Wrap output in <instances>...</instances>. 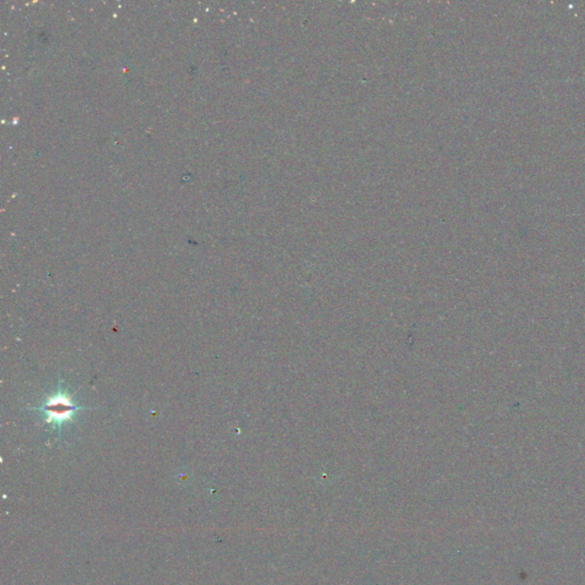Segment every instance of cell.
Wrapping results in <instances>:
<instances>
[{
  "label": "cell",
  "instance_id": "6da1fadb",
  "mask_svg": "<svg viewBox=\"0 0 585 585\" xmlns=\"http://www.w3.org/2000/svg\"><path fill=\"white\" fill-rule=\"evenodd\" d=\"M62 383H63V379H60L56 393H53L52 395L46 397L45 400L39 407L31 409L33 411L42 413L45 423L52 425L54 429L56 428L58 436H61L62 429L65 423L68 422L74 423V416L78 412L90 409H85L83 406L78 405L77 402H74L72 399L74 393L69 395L68 391L62 388Z\"/></svg>",
  "mask_w": 585,
  "mask_h": 585
}]
</instances>
